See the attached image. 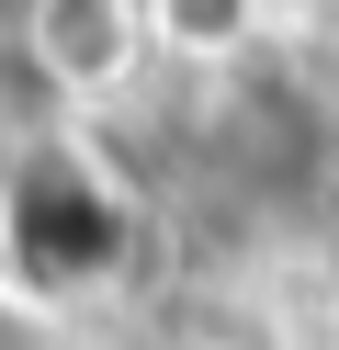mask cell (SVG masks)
<instances>
[{"instance_id": "obj_1", "label": "cell", "mask_w": 339, "mask_h": 350, "mask_svg": "<svg viewBox=\"0 0 339 350\" xmlns=\"http://www.w3.org/2000/svg\"><path fill=\"white\" fill-rule=\"evenodd\" d=\"M0 249H12V271L34 294H79V282H102L125 260V204L79 147H34L0 181Z\"/></svg>"}, {"instance_id": "obj_2", "label": "cell", "mask_w": 339, "mask_h": 350, "mask_svg": "<svg viewBox=\"0 0 339 350\" xmlns=\"http://www.w3.org/2000/svg\"><path fill=\"white\" fill-rule=\"evenodd\" d=\"M34 46H45V68H57V79H113V68H125V46H136V23H125V12H102V0H90V12H34Z\"/></svg>"}]
</instances>
